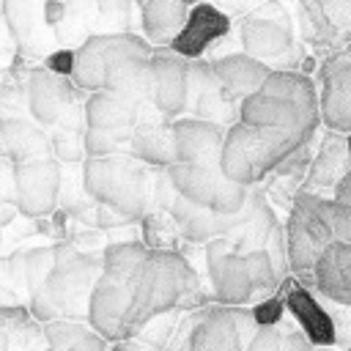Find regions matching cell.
I'll list each match as a JSON object with an SVG mask.
<instances>
[{"label": "cell", "mask_w": 351, "mask_h": 351, "mask_svg": "<svg viewBox=\"0 0 351 351\" xmlns=\"http://www.w3.org/2000/svg\"><path fill=\"white\" fill-rule=\"evenodd\" d=\"M154 44L140 33H99L74 49L71 80L85 93L115 90L154 104Z\"/></svg>", "instance_id": "obj_1"}, {"label": "cell", "mask_w": 351, "mask_h": 351, "mask_svg": "<svg viewBox=\"0 0 351 351\" xmlns=\"http://www.w3.org/2000/svg\"><path fill=\"white\" fill-rule=\"evenodd\" d=\"M214 304L208 277L181 250H151L134 285V337L156 315Z\"/></svg>", "instance_id": "obj_2"}, {"label": "cell", "mask_w": 351, "mask_h": 351, "mask_svg": "<svg viewBox=\"0 0 351 351\" xmlns=\"http://www.w3.org/2000/svg\"><path fill=\"white\" fill-rule=\"evenodd\" d=\"M239 121L258 129H280L315 140L321 121V96L310 74L274 69L263 88L247 96L239 107Z\"/></svg>", "instance_id": "obj_3"}, {"label": "cell", "mask_w": 351, "mask_h": 351, "mask_svg": "<svg viewBox=\"0 0 351 351\" xmlns=\"http://www.w3.org/2000/svg\"><path fill=\"white\" fill-rule=\"evenodd\" d=\"M104 271L101 252H85L74 241L60 239L55 241V263L47 274L44 288L27 302L30 313L41 321H88L90 315V296Z\"/></svg>", "instance_id": "obj_4"}, {"label": "cell", "mask_w": 351, "mask_h": 351, "mask_svg": "<svg viewBox=\"0 0 351 351\" xmlns=\"http://www.w3.org/2000/svg\"><path fill=\"white\" fill-rule=\"evenodd\" d=\"M206 277L217 304L252 307L274 296L282 277L266 250L239 252L228 236L206 244Z\"/></svg>", "instance_id": "obj_5"}, {"label": "cell", "mask_w": 351, "mask_h": 351, "mask_svg": "<svg viewBox=\"0 0 351 351\" xmlns=\"http://www.w3.org/2000/svg\"><path fill=\"white\" fill-rule=\"evenodd\" d=\"M82 181L93 203L112 208L129 222H143L156 211L159 170L129 154L85 159Z\"/></svg>", "instance_id": "obj_6"}, {"label": "cell", "mask_w": 351, "mask_h": 351, "mask_svg": "<svg viewBox=\"0 0 351 351\" xmlns=\"http://www.w3.org/2000/svg\"><path fill=\"white\" fill-rule=\"evenodd\" d=\"M304 145H313V140L236 121L225 132L222 173L241 186H263L277 173V167Z\"/></svg>", "instance_id": "obj_7"}, {"label": "cell", "mask_w": 351, "mask_h": 351, "mask_svg": "<svg viewBox=\"0 0 351 351\" xmlns=\"http://www.w3.org/2000/svg\"><path fill=\"white\" fill-rule=\"evenodd\" d=\"M236 36L241 52L269 63L271 69L299 71L302 60L307 58L296 44L293 22L280 0H266L252 14L236 22Z\"/></svg>", "instance_id": "obj_8"}, {"label": "cell", "mask_w": 351, "mask_h": 351, "mask_svg": "<svg viewBox=\"0 0 351 351\" xmlns=\"http://www.w3.org/2000/svg\"><path fill=\"white\" fill-rule=\"evenodd\" d=\"M329 200L332 197L307 189H299L291 200V211L285 217V244L291 274L296 277L310 274L321 252L335 241L329 222Z\"/></svg>", "instance_id": "obj_9"}, {"label": "cell", "mask_w": 351, "mask_h": 351, "mask_svg": "<svg viewBox=\"0 0 351 351\" xmlns=\"http://www.w3.org/2000/svg\"><path fill=\"white\" fill-rule=\"evenodd\" d=\"M88 93L71 77L55 74L47 66L27 74V112L36 123L49 129H88L85 123Z\"/></svg>", "instance_id": "obj_10"}, {"label": "cell", "mask_w": 351, "mask_h": 351, "mask_svg": "<svg viewBox=\"0 0 351 351\" xmlns=\"http://www.w3.org/2000/svg\"><path fill=\"white\" fill-rule=\"evenodd\" d=\"M167 176L178 195H184L195 206H203V208H211L219 214L241 211L255 192V186H241V184L230 181L222 173V167H200V165L173 162L167 167Z\"/></svg>", "instance_id": "obj_11"}, {"label": "cell", "mask_w": 351, "mask_h": 351, "mask_svg": "<svg viewBox=\"0 0 351 351\" xmlns=\"http://www.w3.org/2000/svg\"><path fill=\"white\" fill-rule=\"evenodd\" d=\"M258 324L252 307L206 304L192 310V335L186 351H247Z\"/></svg>", "instance_id": "obj_12"}, {"label": "cell", "mask_w": 351, "mask_h": 351, "mask_svg": "<svg viewBox=\"0 0 351 351\" xmlns=\"http://www.w3.org/2000/svg\"><path fill=\"white\" fill-rule=\"evenodd\" d=\"M137 277L140 274L123 277V274L101 271V277L93 288L88 324L110 343L134 337V285H137Z\"/></svg>", "instance_id": "obj_13"}, {"label": "cell", "mask_w": 351, "mask_h": 351, "mask_svg": "<svg viewBox=\"0 0 351 351\" xmlns=\"http://www.w3.org/2000/svg\"><path fill=\"white\" fill-rule=\"evenodd\" d=\"M63 162L55 156L16 165V208L27 219L49 217L60 206Z\"/></svg>", "instance_id": "obj_14"}, {"label": "cell", "mask_w": 351, "mask_h": 351, "mask_svg": "<svg viewBox=\"0 0 351 351\" xmlns=\"http://www.w3.org/2000/svg\"><path fill=\"white\" fill-rule=\"evenodd\" d=\"M321 121L329 132L351 134V49L348 44L318 66Z\"/></svg>", "instance_id": "obj_15"}, {"label": "cell", "mask_w": 351, "mask_h": 351, "mask_svg": "<svg viewBox=\"0 0 351 351\" xmlns=\"http://www.w3.org/2000/svg\"><path fill=\"white\" fill-rule=\"evenodd\" d=\"M186 115L197 121H211L219 126H233L239 121V104L228 101L222 82L208 58L189 60V99Z\"/></svg>", "instance_id": "obj_16"}, {"label": "cell", "mask_w": 351, "mask_h": 351, "mask_svg": "<svg viewBox=\"0 0 351 351\" xmlns=\"http://www.w3.org/2000/svg\"><path fill=\"white\" fill-rule=\"evenodd\" d=\"M189 60L170 47L154 49V104L167 121L186 115Z\"/></svg>", "instance_id": "obj_17"}, {"label": "cell", "mask_w": 351, "mask_h": 351, "mask_svg": "<svg viewBox=\"0 0 351 351\" xmlns=\"http://www.w3.org/2000/svg\"><path fill=\"white\" fill-rule=\"evenodd\" d=\"M233 27H236V22L222 8H217L214 3L206 0L200 5H192L189 19H186L184 30L176 36V41L170 44V49H176L186 60L206 58L219 41H225L233 33Z\"/></svg>", "instance_id": "obj_18"}, {"label": "cell", "mask_w": 351, "mask_h": 351, "mask_svg": "<svg viewBox=\"0 0 351 351\" xmlns=\"http://www.w3.org/2000/svg\"><path fill=\"white\" fill-rule=\"evenodd\" d=\"M280 288L285 291L288 315L296 321V326L302 332H307V337L315 343V348H335L337 335H335V324H332V315H329L324 299L296 277H285L280 282Z\"/></svg>", "instance_id": "obj_19"}, {"label": "cell", "mask_w": 351, "mask_h": 351, "mask_svg": "<svg viewBox=\"0 0 351 351\" xmlns=\"http://www.w3.org/2000/svg\"><path fill=\"white\" fill-rule=\"evenodd\" d=\"M228 126L197 121V118H178L173 121L176 134V162L200 165V167H222V145H225Z\"/></svg>", "instance_id": "obj_20"}, {"label": "cell", "mask_w": 351, "mask_h": 351, "mask_svg": "<svg viewBox=\"0 0 351 351\" xmlns=\"http://www.w3.org/2000/svg\"><path fill=\"white\" fill-rule=\"evenodd\" d=\"M0 151L3 159L22 165L52 156L49 132L30 118V112H3L0 121Z\"/></svg>", "instance_id": "obj_21"}, {"label": "cell", "mask_w": 351, "mask_h": 351, "mask_svg": "<svg viewBox=\"0 0 351 351\" xmlns=\"http://www.w3.org/2000/svg\"><path fill=\"white\" fill-rule=\"evenodd\" d=\"M351 173V154H348V134H340V132H324L315 154H313V162H310V170H307V178H304V186L307 192H315V195H326L332 197L335 186Z\"/></svg>", "instance_id": "obj_22"}, {"label": "cell", "mask_w": 351, "mask_h": 351, "mask_svg": "<svg viewBox=\"0 0 351 351\" xmlns=\"http://www.w3.org/2000/svg\"><path fill=\"white\" fill-rule=\"evenodd\" d=\"M299 280L329 302L351 304V244L332 241L321 252L313 271L302 274Z\"/></svg>", "instance_id": "obj_23"}, {"label": "cell", "mask_w": 351, "mask_h": 351, "mask_svg": "<svg viewBox=\"0 0 351 351\" xmlns=\"http://www.w3.org/2000/svg\"><path fill=\"white\" fill-rule=\"evenodd\" d=\"M211 63H214V71L222 82V90H225L228 101H233L239 107L247 96H252L258 88H263V82L274 71L269 63H263V60H258V58H252L241 49L239 52H225V55L214 58Z\"/></svg>", "instance_id": "obj_24"}, {"label": "cell", "mask_w": 351, "mask_h": 351, "mask_svg": "<svg viewBox=\"0 0 351 351\" xmlns=\"http://www.w3.org/2000/svg\"><path fill=\"white\" fill-rule=\"evenodd\" d=\"M44 324L27 304L0 307V351H47Z\"/></svg>", "instance_id": "obj_25"}, {"label": "cell", "mask_w": 351, "mask_h": 351, "mask_svg": "<svg viewBox=\"0 0 351 351\" xmlns=\"http://www.w3.org/2000/svg\"><path fill=\"white\" fill-rule=\"evenodd\" d=\"M129 156L156 167L167 170L176 162V134L173 121H148L132 129L129 140Z\"/></svg>", "instance_id": "obj_26"}, {"label": "cell", "mask_w": 351, "mask_h": 351, "mask_svg": "<svg viewBox=\"0 0 351 351\" xmlns=\"http://www.w3.org/2000/svg\"><path fill=\"white\" fill-rule=\"evenodd\" d=\"M189 5L181 0H145L140 5V25H143V36L159 49V47H170L176 41V36L184 30L186 19H189Z\"/></svg>", "instance_id": "obj_27"}, {"label": "cell", "mask_w": 351, "mask_h": 351, "mask_svg": "<svg viewBox=\"0 0 351 351\" xmlns=\"http://www.w3.org/2000/svg\"><path fill=\"white\" fill-rule=\"evenodd\" d=\"M47 0H3V19L19 49H33L44 22Z\"/></svg>", "instance_id": "obj_28"}, {"label": "cell", "mask_w": 351, "mask_h": 351, "mask_svg": "<svg viewBox=\"0 0 351 351\" xmlns=\"http://www.w3.org/2000/svg\"><path fill=\"white\" fill-rule=\"evenodd\" d=\"M299 27H302V38L307 44H313V47L335 49V52L346 47L340 33L326 19L321 0H299Z\"/></svg>", "instance_id": "obj_29"}, {"label": "cell", "mask_w": 351, "mask_h": 351, "mask_svg": "<svg viewBox=\"0 0 351 351\" xmlns=\"http://www.w3.org/2000/svg\"><path fill=\"white\" fill-rule=\"evenodd\" d=\"M277 225H280V219L274 217V211H271V206L266 203V197L258 203V208H255V214L239 228V230H233L228 239L233 241V247L239 250V252H250V250H266V244H269V239H271V233L277 230Z\"/></svg>", "instance_id": "obj_30"}, {"label": "cell", "mask_w": 351, "mask_h": 351, "mask_svg": "<svg viewBox=\"0 0 351 351\" xmlns=\"http://www.w3.org/2000/svg\"><path fill=\"white\" fill-rule=\"evenodd\" d=\"M134 0H93L96 8V36L99 33H134Z\"/></svg>", "instance_id": "obj_31"}, {"label": "cell", "mask_w": 351, "mask_h": 351, "mask_svg": "<svg viewBox=\"0 0 351 351\" xmlns=\"http://www.w3.org/2000/svg\"><path fill=\"white\" fill-rule=\"evenodd\" d=\"M132 129H85V159L129 154Z\"/></svg>", "instance_id": "obj_32"}, {"label": "cell", "mask_w": 351, "mask_h": 351, "mask_svg": "<svg viewBox=\"0 0 351 351\" xmlns=\"http://www.w3.org/2000/svg\"><path fill=\"white\" fill-rule=\"evenodd\" d=\"M93 332V326L88 321H71V318H58L44 324V335H47V346L52 351H69L74 348L80 340H85Z\"/></svg>", "instance_id": "obj_33"}, {"label": "cell", "mask_w": 351, "mask_h": 351, "mask_svg": "<svg viewBox=\"0 0 351 351\" xmlns=\"http://www.w3.org/2000/svg\"><path fill=\"white\" fill-rule=\"evenodd\" d=\"M52 156L63 165L85 162V129H49Z\"/></svg>", "instance_id": "obj_34"}, {"label": "cell", "mask_w": 351, "mask_h": 351, "mask_svg": "<svg viewBox=\"0 0 351 351\" xmlns=\"http://www.w3.org/2000/svg\"><path fill=\"white\" fill-rule=\"evenodd\" d=\"M184 315H186V313H181V310H170V313H162V315L151 318V321L137 332V340H143L145 346H154L156 351H165Z\"/></svg>", "instance_id": "obj_35"}, {"label": "cell", "mask_w": 351, "mask_h": 351, "mask_svg": "<svg viewBox=\"0 0 351 351\" xmlns=\"http://www.w3.org/2000/svg\"><path fill=\"white\" fill-rule=\"evenodd\" d=\"M285 313L288 310H285V291L282 288H277L274 296H266V299L252 304V315H255L258 326H280Z\"/></svg>", "instance_id": "obj_36"}, {"label": "cell", "mask_w": 351, "mask_h": 351, "mask_svg": "<svg viewBox=\"0 0 351 351\" xmlns=\"http://www.w3.org/2000/svg\"><path fill=\"white\" fill-rule=\"evenodd\" d=\"M324 304H326V310L332 315V324H335V335H337L335 348L346 351L351 346V304H337V302H329V299H324Z\"/></svg>", "instance_id": "obj_37"}, {"label": "cell", "mask_w": 351, "mask_h": 351, "mask_svg": "<svg viewBox=\"0 0 351 351\" xmlns=\"http://www.w3.org/2000/svg\"><path fill=\"white\" fill-rule=\"evenodd\" d=\"M326 19L340 33L346 44H351V0H321Z\"/></svg>", "instance_id": "obj_38"}, {"label": "cell", "mask_w": 351, "mask_h": 351, "mask_svg": "<svg viewBox=\"0 0 351 351\" xmlns=\"http://www.w3.org/2000/svg\"><path fill=\"white\" fill-rule=\"evenodd\" d=\"M329 222H332L335 241L351 244V206L332 197V200H329Z\"/></svg>", "instance_id": "obj_39"}, {"label": "cell", "mask_w": 351, "mask_h": 351, "mask_svg": "<svg viewBox=\"0 0 351 351\" xmlns=\"http://www.w3.org/2000/svg\"><path fill=\"white\" fill-rule=\"evenodd\" d=\"M296 324V321H293ZM293 324H285V318H282V324H280V332H282V337H280V351H315V343L307 337V332H302L299 326H293Z\"/></svg>", "instance_id": "obj_40"}, {"label": "cell", "mask_w": 351, "mask_h": 351, "mask_svg": "<svg viewBox=\"0 0 351 351\" xmlns=\"http://www.w3.org/2000/svg\"><path fill=\"white\" fill-rule=\"evenodd\" d=\"M280 326H258L255 335L250 337L247 351H280Z\"/></svg>", "instance_id": "obj_41"}, {"label": "cell", "mask_w": 351, "mask_h": 351, "mask_svg": "<svg viewBox=\"0 0 351 351\" xmlns=\"http://www.w3.org/2000/svg\"><path fill=\"white\" fill-rule=\"evenodd\" d=\"M44 66L55 74H63V77H71L74 71V49H52L47 58H44Z\"/></svg>", "instance_id": "obj_42"}, {"label": "cell", "mask_w": 351, "mask_h": 351, "mask_svg": "<svg viewBox=\"0 0 351 351\" xmlns=\"http://www.w3.org/2000/svg\"><path fill=\"white\" fill-rule=\"evenodd\" d=\"M47 351H52V348H47ZM69 351H110V340H104L96 329L85 337V340H80L74 348H69Z\"/></svg>", "instance_id": "obj_43"}, {"label": "cell", "mask_w": 351, "mask_h": 351, "mask_svg": "<svg viewBox=\"0 0 351 351\" xmlns=\"http://www.w3.org/2000/svg\"><path fill=\"white\" fill-rule=\"evenodd\" d=\"M110 351H156V348H154V346H145V343L137 340V337H129V340L110 343Z\"/></svg>", "instance_id": "obj_44"}, {"label": "cell", "mask_w": 351, "mask_h": 351, "mask_svg": "<svg viewBox=\"0 0 351 351\" xmlns=\"http://www.w3.org/2000/svg\"><path fill=\"white\" fill-rule=\"evenodd\" d=\"M332 197H335V200H340V203H348V206H351V173H348V176L335 186Z\"/></svg>", "instance_id": "obj_45"}, {"label": "cell", "mask_w": 351, "mask_h": 351, "mask_svg": "<svg viewBox=\"0 0 351 351\" xmlns=\"http://www.w3.org/2000/svg\"><path fill=\"white\" fill-rule=\"evenodd\" d=\"M181 3H186V5L192 8V5H200V3H206V0H181Z\"/></svg>", "instance_id": "obj_46"}, {"label": "cell", "mask_w": 351, "mask_h": 351, "mask_svg": "<svg viewBox=\"0 0 351 351\" xmlns=\"http://www.w3.org/2000/svg\"><path fill=\"white\" fill-rule=\"evenodd\" d=\"M348 154H351V134H348Z\"/></svg>", "instance_id": "obj_47"}, {"label": "cell", "mask_w": 351, "mask_h": 351, "mask_svg": "<svg viewBox=\"0 0 351 351\" xmlns=\"http://www.w3.org/2000/svg\"><path fill=\"white\" fill-rule=\"evenodd\" d=\"M346 351H351V346H348V348H346Z\"/></svg>", "instance_id": "obj_48"}]
</instances>
